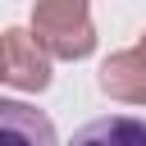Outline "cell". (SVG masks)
Wrapping results in <instances>:
<instances>
[{
  "label": "cell",
  "instance_id": "6da1fadb",
  "mask_svg": "<svg viewBox=\"0 0 146 146\" xmlns=\"http://www.w3.org/2000/svg\"><path fill=\"white\" fill-rule=\"evenodd\" d=\"M32 36L46 46V55L59 59H87L96 50L91 9L82 0H41L32 9Z\"/></svg>",
  "mask_w": 146,
  "mask_h": 146
},
{
  "label": "cell",
  "instance_id": "3957f363",
  "mask_svg": "<svg viewBox=\"0 0 146 146\" xmlns=\"http://www.w3.org/2000/svg\"><path fill=\"white\" fill-rule=\"evenodd\" d=\"M0 146H59L46 110L27 100H0Z\"/></svg>",
  "mask_w": 146,
  "mask_h": 146
},
{
  "label": "cell",
  "instance_id": "277c9868",
  "mask_svg": "<svg viewBox=\"0 0 146 146\" xmlns=\"http://www.w3.org/2000/svg\"><path fill=\"white\" fill-rule=\"evenodd\" d=\"M100 91L123 105H146V50H119L100 64Z\"/></svg>",
  "mask_w": 146,
  "mask_h": 146
},
{
  "label": "cell",
  "instance_id": "5b68a950",
  "mask_svg": "<svg viewBox=\"0 0 146 146\" xmlns=\"http://www.w3.org/2000/svg\"><path fill=\"white\" fill-rule=\"evenodd\" d=\"M68 146H146V119H137V114L91 119L68 137Z\"/></svg>",
  "mask_w": 146,
  "mask_h": 146
},
{
  "label": "cell",
  "instance_id": "7a4b0ae2",
  "mask_svg": "<svg viewBox=\"0 0 146 146\" xmlns=\"http://www.w3.org/2000/svg\"><path fill=\"white\" fill-rule=\"evenodd\" d=\"M0 55H5V82H14L18 91H46L50 87V55L27 27H5Z\"/></svg>",
  "mask_w": 146,
  "mask_h": 146
},
{
  "label": "cell",
  "instance_id": "52a82bcc",
  "mask_svg": "<svg viewBox=\"0 0 146 146\" xmlns=\"http://www.w3.org/2000/svg\"><path fill=\"white\" fill-rule=\"evenodd\" d=\"M141 50H146V36H141Z\"/></svg>",
  "mask_w": 146,
  "mask_h": 146
},
{
  "label": "cell",
  "instance_id": "8992f818",
  "mask_svg": "<svg viewBox=\"0 0 146 146\" xmlns=\"http://www.w3.org/2000/svg\"><path fill=\"white\" fill-rule=\"evenodd\" d=\"M0 78H5V55H0Z\"/></svg>",
  "mask_w": 146,
  "mask_h": 146
}]
</instances>
